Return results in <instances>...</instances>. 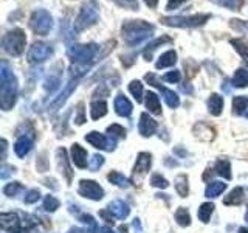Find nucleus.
Segmentation results:
<instances>
[{
  "instance_id": "obj_1",
  "label": "nucleus",
  "mask_w": 248,
  "mask_h": 233,
  "mask_svg": "<svg viewBox=\"0 0 248 233\" xmlns=\"http://www.w3.org/2000/svg\"><path fill=\"white\" fill-rule=\"evenodd\" d=\"M17 98V80L10 66L3 61L0 67V106L3 111H10Z\"/></svg>"
},
{
  "instance_id": "obj_2",
  "label": "nucleus",
  "mask_w": 248,
  "mask_h": 233,
  "mask_svg": "<svg viewBox=\"0 0 248 233\" xmlns=\"http://www.w3.org/2000/svg\"><path fill=\"white\" fill-rule=\"evenodd\" d=\"M154 27L144 20H126L121 27L123 39L127 45L134 47L146 41L152 34Z\"/></svg>"
},
{
  "instance_id": "obj_3",
  "label": "nucleus",
  "mask_w": 248,
  "mask_h": 233,
  "mask_svg": "<svg viewBox=\"0 0 248 233\" xmlns=\"http://www.w3.org/2000/svg\"><path fill=\"white\" fill-rule=\"evenodd\" d=\"M25 44H27V36L25 31L20 28H16L10 33H6L2 39V45L3 50L6 53H10L11 56H19L25 50Z\"/></svg>"
},
{
  "instance_id": "obj_4",
  "label": "nucleus",
  "mask_w": 248,
  "mask_h": 233,
  "mask_svg": "<svg viewBox=\"0 0 248 233\" xmlns=\"http://www.w3.org/2000/svg\"><path fill=\"white\" fill-rule=\"evenodd\" d=\"M209 14H194V16H172V17H163L161 22L168 27L177 28H196L203 25L209 20Z\"/></svg>"
},
{
  "instance_id": "obj_5",
  "label": "nucleus",
  "mask_w": 248,
  "mask_h": 233,
  "mask_svg": "<svg viewBox=\"0 0 248 233\" xmlns=\"http://www.w3.org/2000/svg\"><path fill=\"white\" fill-rule=\"evenodd\" d=\"M30 27L39 36H46L53 28V17L46 10H36L31 14Z\"/></svg>"
},
{
  "instance_id": "obj_6",
  "label": "nucleus",
  "mask_w": 248,
  "mask_h": 233,
  "mask_svg": "<svg viewBox=\"0 0 248 233\" xmlns=\"http://www.w3.org/2000/svg\"><path fill=\"white\" fill-rule=\"evenodd\" d=\"M99 17V11H98V6L90 2V3H85L79 14H78V17L75 20V31H82L85 28L92 27L93 23H95Z\"/></svg>"
},
{
  "instance_id": "obj_7",
  "label": "nucleus",
  "mask_w": 248,
  "mask_h": 233,
  "mask_svg": "<svg viewBox=\"0 0 248 233\" xmlns=\"http://www.w3.org/2000/svg\"><path fill=\"white\" fill-rule=\"evenodd\" d=\"M98 50L99 49L96 44H76L70 47L68 56L75 62H87L96 56Z\"/></svg>"
},
{
  "instance_id": "obj_8",
  "label": "nucleus",
  "mask_w": 248,
  "mask_h": 233,
  "mask_svg": "<svg viewBox=\"0 0 248 233\" xmlns=\"http://www.w3.org/2000/svg\"><path fill=\"white\" fill-rule=\"evenodd\" d=\"M51 54H53V47L50 44L34 42L30 47L27 59L30 64H41V62H45L46 59H50Z\"/></svg>"
},
{
  "instance_id": "obj_9",
  "label": "nucleus",
  "mask_w": 248,
  "mask_h": 233,
  "mask_svg": "<svg viewBox=\"0 0 248 233\" xmlns=\"http://www.w3.org/2000/svg\"><path fill=\"white\" fill-rule=\"evenodd\" d=\"M79 194L92 200H101L104 198V190L95 181H81L79 182Z\"/></svg>"
},
{
  "instance_id": "obj_10",
  "label": "nucleus",
  "mask_w": 248,
  "mask_h": 233,
  "mask_svg": "<svg viewBox=\"0 0 248 233\" xmlns=\"http://www.w3.org/2000/svg\"><path fill=\"white\" fill-rule=\"evenodd\" d=\"M85 140L92 145L98 148V150H107V151H113L115 150V145H116V140L110 137H106L104 134H99V132L93 131L90 134L85 135Z\"/></svg>"
},
{
  "instance_id": "obj_11",
  "label": "nucleus",
  "mask_w": 248,
  "mask_h": 233,
  "mask_svg": "<svg viewBox=\"0 0 248 233\" xmlns=\"http://www.w3.org/2000/svg\"><path fill=\"white\" fill-rule=\"evenodd\" d=\"M33 142H34V131L30 132V134L25 135H19L17 142L14 145V151L19 157H25V155L31 151L33 148Z\"/></svg>"
},
{
  "instance_id": "obj_12",
  "label": "nucleus",
  "mask_w": 248,
  "mask_h": 233,
  "mask_svg": "<svg viewBox=\"0 0 248 233\" xmlns=\"http://www.w3.org/2000/svg\"><path fill=\"white\" fill-rule=\"evenodd\" d=\"M0 225L2 229L10 233H19L20 232V221L16 213H2L0 215Z\"/></svg>"
},
{
  "instance_id": "obj_13",
  "label": "nucleus",
  "mask_w": 248,
  "mask_h": 233,
  "mask_svg": "<svg viewBox=\"0 0 248 233\" xmlns=\"http://www.w3.org/2000/svg\"><path fill=\"white\" fill-rule=\"evenodd\" d=\"M138 131L143 137H151L155 134V131H157V123H155V120L151 118L149 114L144 112V114H141V116H140Z\"/></svg>"
},
{
  "instance_id": "obj_14",
  "label": "nucleus",
  "mask_w": 248,
  "mask_h": 233,
  "mask_svg": "<svg viewBox=\"0 0 248 233\" xmlns=\"http://www.w3.org/2000/svg\"><path fill=\"white\" fill-rule=\"evenodd\" d=\"M151 165H152V155L149 152H140L138 157H137L134 173L135 174H144L151 169Z\"/></svg>"
},
{
  "instance_id": "obj_15",
  "label": "nucleus",
  "mask_w": 248,
  "mask_h": 233,
  "mask_svg": "<svg viewBox=\"0 0 248 233\" xmlns=\"http://www.w3.org/2000/svg\"><path fill=\"white\" fill-rule=\"evenodd\" d=\"M108 212H110L115 217H118V219H124V217H127L129 213H130V208L126 202L123 200H113L108 204Z\"/></svg>"
},
{
  "instance_id": "obj_16",
  "label": "nucleus",
  "mask_w": 248,
  "mask_h": 233,
  "mask_svg": "<svg viewBox=\"0 0 248 233\" xmlns=\"http://www.w3.org/2000/svg\"><path fill=\"white\" fill-rule=\"evenodd\" d=\"M72 160L78 168H85L87 166V151L81 145L75 143L72 146Z\"/></svg>"
},
{
  "instance_id": "obj_17",
  "label": "nucleus",
  "mask_w": 248,
  "mask_h": 233,
  "mask_svg": "<svg viewBox=\"0 0 248 233\" xmlns=\"http://www.w3.org/2000/svg\"><path fill=\"white\" fill-rule=\"evenodd\" d=\"M132 103L124 97V95H118L115 98V111L121 116H129L132 114Z\"/></svg>"
},
{
  "instance_id": "obj_18",
  "label": "nucleus",
  "mask_w": 248,
  "mask_h": 233,
  "mask_svg": "<svg viewBox=\"0 0 248 233\" xmlns=\"http://www.w3.org/2000/svg\"><path fill=\"white\" fill-rule=\"evenodd\" d=\"M223 109V98L219 97L217 93H213L211 97L208 100V111L211 115H220Z\"/></svg>"
},
{
  "instance_id": "obj_19",
  "label": "nucleus",
  "mask_w": 248,
  "mask_h": 233,
  "mask_svg": "<svg viewBox=\"0 0 248 233\" xmlns=\"http://www.w3.org/2000/svg\"><path fill=\"white\" fill-rule=\"evenodd\" d=\"M177 62V53L174 50H169L166 53H163L161 56L158 58L157 64H155V67L157 68H166V67H172L174 64Z\"/></svg>"
},
{
  "instance_id": "obj_20",
  "label": "nucleus",
  "mask_w": 248,
  "mask_h": 233,
  "mask_svg": "<svg viewBox=\"0 0 248 233\" xmlns=\"http://www.w3.org/2000/svg\"><path fill=\"white\" fill-rule=\"evenodd\" d=\"M76 83H78V80H72V81L67 84V87L64 89V92H62L61 95L56 100H54V103L51 104V109H58V107H61L62 104L65 103L67 98L70 97V93H72L76 89Z\"/></svg>"
},
{
  "instance_id": "obj_21",
  "label": "nucleus",
  "mask_w": 248,
  "mask_h": 233,
  "mask_svg": "<svg viewBox=\"0 0 248 233\" xmlns=\"http://www.w3.org/2000/svg\"><path fill=\"white\" fill-rule=\"evenodd\" d=\"M90 114L93 120H98L107 114V103L104 100H96L90 104Z\"/></svg>"
},
{
  "instance_id": "obj_22",
  "label": "nucleus",
  "mask_w": 248,
  "mask_h": 233,
  "mask_svg": "<svg viewBox=\"0 0 248 233\" xmlns=\"http://www.w3.org/2000/svg\"><path fill=\"white\" fill-rule=\"evenodd\" d=\"M146 107L149 109V112H152L154 115H160L161 114L160 100L154 92H147L146 93Z\"/></svg>"
},
{
  "instance_id": "obj_23",
  "label": "nucleus",
  "mask_w": 248,
  "mask_h": 233,
  "mask_svg": "<svg viewBox=\"0 0 248 233\" xmlns=\"http://www.w3.org/2000/svg\"><path fill=\"white\" fill-rule=\"evenodd\" d=\"M242 200H244V188L237 186V188L231 190L228 196L223 199V204L225 205H239Z\"/></svg>"
},
{
  "instance_id": "obj_24",
  "label": "nucleus",
  "mask_w": 248,
  "mask_h": 233,
  "mask_svg": "<svg viewBox=\"0 0 248 233\" xmlns=\"http://www.w3.org/2000/svg\"><path fill=\"white\" fill-rule=\"evenodd\" d=\"M225 190H227V183H223V182H211L206 186L205 196L206 198H219Z\"/></svg>"
},
{
  "instance_id": "obj_25",
  "label": "nucleus",
  "mask_w": 248,
  "mask_h": 233,
  "mask_svg": "<svg viewBox=\"0 0 248 233\" xmlns=\"http://www.w3.org/2000/svg\"><path fill=\"white\" fill-rule=\"evenodd\" d=\"M58 159H59V165L61 168H64V174L67 177V181H72V168L68 166V159H67V151L64 148H59L58 150Z\"/></svg>"
},
{
  "instance_id": "obj_26",
  "label": "nucleus",
  "mask_w": 248,
  "mask_h": 233,
  "mask_svg": "<svg viewBox=\"0 0 248 233\" xmlns=\"http://www.w3.org/2000/svg\"><path fill=\"white\" fill-rule=\"evenodd\" d=\"M160 90H161V95L165 97V101L169 107H172V109L178 107V104H180V98H178V95L174 90H169L166 87H160Z\"/></svg>"
},
{
  "instance_id": "obj_27",
  "label": "nucleus",
  "mask_w": 248,
  "mask_h": 233,
  "mask_svg": "<svg viewBox=\"0 0 248 233\" xmlns=\"http://www.w3.org/2000/svg\"><path fill=\"white\" fill-rule=\"evenodd\" d=\"M232 85H236V87H247L248 85V72L244 68H239L236 70L234 76H232Z\"/></svg>"
},
{
  "instance_id": "obj_28",
  "label": "nucleus",
  "mask_w": 248,
  "mask_h": 233,
  "mask_svg": "<svg viewBox=\"0 0 248 233\" xmlns=\"http://www.w3.org/2000/svg\"><path fill=\"white\" fill-rule=\"evenodd\" d=\"M214 169H216L217 174L225 177L227 181H230V179H231V166H230V162L228 160H219V162L216 163Z\"/></svg>"
},
{
  "instance_id": "obj_29",
  "label": "nucleus",
  "mask_w": 248,
  "mask_h": 233,
  "mask_svg": "<svg viewBox=\"0 0 248 233\" xmlns=\"http://www.w3.org/2000/svg\"><path fill=\"white\" fill-rule=\"evenodd\" d=\"M213 212H214V205L211 204V202H205V204L200 205L199 212H197L199 219L202 222H208L209 217H211V215H213Z\"/></svg>"
},
{
  "instance_id": "obj_30",
  "label": "nucleus",
  "mask_w": 248,
  "mask_h": 233,
  "mask_svg": "<svg viewBox=\"0 0 248 233\" xmlns=\"http://www.w3.org/2000/svg\"><path fill=\"white\" fill-rule=\"evenodd\" d=\"M247 106H248V97L240 95V97H234V98H232V112H234L236 115L244 114Z\"/></svg>"
},
{
  "instance_id": "obj_31",
  "label": "nucleus",
  "mask_w": 248,
  "mask_h": 233,
  "mask_svg": "<svg viewBox=\"0 0 248 233\" xmlns=\"http://www.w3.org/2000/svg\"><path fill=\"white\" fill-rule=\"evenodd\" d=\"M108 181H110L112 183H115V185L121 186V188H129V186H130V181H129V179L124 177L120 173H116V171H112V173L108 174Z\"/></svg>"
},
{
  "instance_id": "obj_32",
  "label": "nucleus",
  "mask_w": 248,
  "mask_h": 233,
  "mask_svg": "<svg viewBox=\"0 0 248 233\" xmlns=\"http://www.w3.org/2000/svg\"><path fill=\"white\" fill-rule=\"evenodd\" d=\"M175 221L178 222V225H182V227H188L191 224V216H189V212L186 208L180 207L175 212Z\"/></svg>"
},
{
  "instance_id": "obj_33",
  "label": "nucleus",
  "mask_w": 248,
  "mask_h": 233,
  "mask_svg": "<svg viewBox=\"0 0 248 233\" xmlns=\"http://www.w3.org/2000/svg\"><path fill=\"white\" fill-rule=\"evenodd\" d=\"M175 188H177V193L180 194L182 198L188 196V177H186V176H178L175 179Z\"/></svg>"
},
{
  "instance_id": "obj_34",
  "label": "nucleus",
  "mask_w": 248,
  "mask_h": 233,
  "mask_svg": "<svg viewBox=\"0 0 248 233\" xmlns=\"http://www.w3.org/2000/svg\"><path fill=\"white\" fill-rule=\"evenodd\" d=\"M129 90L130 93L134 95V98L137 100V103H141V100H143V84L140 83V81H132L129 84Z\"/></svg>"
},
{
  "instance_id": "obj_35",
  "label": "nucleus",
  "mask_w": 248,
  "mask_h": 233,
  "mask_svg": "<svg viewBox=\"0 0 248 233\" xmlns=\"http://www.w3.org/2000/svg\"><path fill=\"white\" fill-rule=\"evenodd\" d=\"M231 44L234 45V49L242 54L244 58L248 59V39H232Z\"/></svg>"
},
{
  "instance_id": "obj_36",
  "label": "nucleus",
  "mask_w": 248,
  "mask_h": 233,
  "mask_svg": "<svg viewBox=\"0 0 248 233\" xmlns=\"http://www.w3.org/2000/svg\"><path fill=\"white\" fill-rule=\"evenodd\" d=\"M23 190V186H22V183L20 182H11V183H8L5 188H3V193L6 194V196H16L19 191H22Z\"/></svg>"
},
{
  "instance_id": "obj_37",
  "label": "nucleus",
  "mask_w": 248,
  "mask_h": 233,
  "mask_svg": "<svg viewBox=\"0 0 248 233\" xmlns=\"http://www.w3.org/2000/svg\"><path fill=\"white\" fill-rule=\"evenodd\" d=\"M56 208H59V200L53 196H46L44 199V210L46 212H56Z\"/></svg>"
},
{
  "instance_id": "obj_38",
  "label": "nucleus",
  "mask_w": 248,
  "mask_h": 233,
  "mask_svg": "<svg viewBox=\"0 0 248 233\" xmlns=\"http://www.w3.org/2000/svg\"><path fill=\"white\" fill-rule=\"evenodd\" d=\"M169 41V37H165V39H157L155 42H152L151 45H147V49L144 50V58L147 59V61H151V58H152V51L157 49V47L160 45V44H163V42H168Z\"/></svg>"
},
{
  "instance_id": "obj_39",
  "label": "nucleus",
  "mask_w": 248,
  "mask_h": 233,
  "mask_svg": "<svg viewBox=\"0 0 248 233\" xmlns=\"http://www.w3.org/2000/svg\"><path fill=\"white\" fill-rule=\"evenodd\" d=\"M107 134L124 138V137H126V129H124L123 126H120V124H112V126L107 128Z\"/></svg>"
},
{
  "instance_id": "obj_40",
  "label": "nucleus",
  "mask_w": 248,
  "mask_h": 233,
  "mask_svg": "<svg viewBox=\"0 0 248 233\" xmlns=\"http://www.w3.org/2000/svg\"><path fill=\"white\" fill-rule=\"evenodd\" d=\"M151 183L154 185V186H157V188H168L169 186V182L166 181L165 177H161L160 174H154L152 177H151Z\"/></svg>"
},
{
  "instance_id": "obj_41",
  "label": "nucleus",
  "mask_w": 248,
  "mask_h": 233,
  "mask_svg": "<svg viewBox=\"0 0 248 233\" xmlns=\"http://www.w3.org/2000/svg\"><path fill=\"white\" fill-rule=\"evenodd\" d=\"M79 219H81V222H84L85 225H87L92 233H98V225H96L95 219H93L90 215H82Z\"/></svg>"
},
{
  "instance_id": "obj_42",
  "label": "nucleus",
  "mask_w": 248,
  "mask_h": 233,
  "mask_svg": "<svg viewBox=\"0 0 248 233\" xmlns=\"http://www.w3.org/2000/svg\"><path fill=\"white\" fill-rule=\"evenodd\" d=\"M116 5H120L123 8H126V10H130V11H135L138 10V2L137 0H113Z\"/></svg>"
},
{
  "instance_id": "obj_43",
  "label": "nucleus",
  "mask_w": 248,
  "mask_h": 233,
  "mask_svg": "<svg viewBox=\"0 0 248 233\" xmlns=\"http://www.w3.org/2000/svg\"><path fill=\"white\" fill-rule=\"evenodd\" d=\"M103 165H104V157H103V155H99V154H95V155H93L92 160H90V163H89V166H90L92 171L99 169Z\"/></svg>"
},
{
  "instance_id": "obj_44",
  "label": "nucleus",
  "mask_w": 248,
  "mask_h": 233,
  "mask_svg": "<svg viewBox=\"0 0 248 233\" xmlns=\"http://www.w3.org/2000/svg\"><path fill=\"white\" fill-rule=\"evenodd\" d=\"M39 198H41V193H39V190H30L27 191L25 194V204H34V202L39 200Z\"/></svg>"
},
{
  "instance_id": "obj_45",
  "label": "nucleus",
  "mask_w": 248,
  "mask_h": 233,
  "mask_svg": "<svg viewBox=\"0 0 248 233\" xmlns=\"http://www.w3.org/2000/svg\"><path fill=\"white\" fill-rule=\"evenodd\" d=\"M180 78H182L180 72H178V70H172V72H169V73H166L165 76H163V80L174 84V83H178V81H180Z\"/></svg>"
},
{
  "instance_id": "obj_46",
  "label": "nucleus",
  "mask_w": 248,
  "mask_h": 233,
  "mask_svg": "<svg viewBox=\"0 0 248 233\" xmlns=\"http://www.w3.org/2000/svg\"><path fill=\"white\" fill-rule=\"evenodd\" d=\"M217 2L227 8H231V10H237L242 5V0H217Z\"/></svg>"
},
{
  "instance_id": "obj_47",
  "label": "nucleus",
  "mask_w": 248,
  "mask_h": 233,
  "mask_svg": "<svg viewBox=\"0 0 248 233\" xmlns=\"http://www.w3.org/2000/svg\"><path fill=\"white\" fill-rule=\"evenodd\" d=\"M186 0H169L168 5H166V10L168 11H172V10H177L178 6H180L182 3H185Z\"/></svg>"
},
{
  "instance_id": "obj_48",
  "label": "nucleus",
  "mask_w": 248,
  "mask_h": 233,
  "mask_svg": "<svg viewBox=\"0 0 248 233\" xmlns=\"http://www.w3.org/2000/svg\"><path fill=\"white\" fill-rule=\"evenodd\" d=\"M75 121H76L78 124H82V123L85 121V118H84V109H82V104L78 106V118H75Z\"/></svg>"
},
{
  "instance_id": "obj_49",
  "label": "nucleus",
  "mask_w": 248,
  "mask_h": 233,
  "mask_svg": "<svg viewBox=\"0 0 248 233\" xmlns=\"http://www.w3.org/2000/svg\"><path fill=\"white\" fill-rule=\"evenodd\" d=\"M11 173H14V168H13V166H6V165H3L2 173H0V177H2V179H6Z\"/></svg>"
},
{
  "instance_id": "obj_50",
  "label": "nucleus",
  "mask_w": 248,
  "mask_h": 233,
  "mask_svg": "<svg viewBox=\"0 0 248 233\" xmlns=\"http://www.w3.org/2000/svg\"><path fill=\"white\" fill-rule=\"evenodd\" d=\"M99 215H101V217H104V219H106L107 222H112V224H113V219H112V216H110L112 213H110V215H108L107 212H101Z\"/></svg>"
},
{
  "instance_id": "obj_51",
  "label": "nucleus",
  "mask_w": 248,
  "mask_h": 233,
  "mask_svg": "<svg viewBox=\"0 0 248 233\" xmlns=\"http://www.w3.org/2000/svg\"><path fill=\"white\" fill-rule=\"evenodd\" d=\"M6 159V140H2V160Z\"/></svg>"
},
{
  "instance_id": "obj_52",
  "label": "nucleus",
  "mask_w": 248,
  "mask_h": 233,
  "mask_svg": "<svg viewBox=\"0 0 248 233\" xmlns=\"http://www.w3.org/2000/svg\"><path fill=\"white\" fill-rule=\"evenodd\" d=\"M144 3L149 6V8H155L158 3V0H144Z\"/></svg>"
},
{
  "instance_id": "obj_53",
  "label": "nucleus",
  "mask_w": 248,
  "mask_h": 233,
  "mask_svg": "<svg viewBox=\"0 0 248 233\" xmlns=\"http://www.w3.org/2000/svg\"><path fill=\"white\" fill-rule=\"evenodd\" d=\"M68 233H87V230H84V229H79V227H73V229H70Z\"/></svg>"
},
{
  "instance_id": "obj_54",
  "label": "nucleus",
  "mask_w": 248,
  "mask_h": 233,
  "mask_svg": "<svg viewBox=\"0 0 248 233\" xmlns=\"http://www.w3.org/2000/svg\"><path fill=\"white\" fill-rule=\"evenodd\" d=\"M101 232H103V233H115L110 227H103V229H101Z\"/></svg>"
},
{
  "instance_id": "obj_55",
  "label": "nucleus",
  "mask_w": 248,
  "mask_h": 233,
  "mask_svg": "<svg viewBox=\"0 0 248 233\" xmlns=\"http://www.w3.org/2000/svg\"><path fill=\"white\" fill-rule=\"evenodd\" d=\"M120 233H127V227H126V225H121V227H120Z\"/></svg>"
},
{
  "instance_id": "obj_56",
  "label": "nucleus",
  "mask_w": 248,
  "mask_h": 233,
  "mask_svg": "<svg viewBox=\"0 0 248 233\" xmlns=\"http://www.w3.org/2000/svg\"><path fill=\"white\" fill-rule=\"evenodd\" d=\"M134 227H135V229H140V227H141V225H140V221H138V219L134 221Z\"/></svg>"
},
{
  "instance_id": "obj_57",
  "label": "nucleus",
  "mask_w": 248,
  "mask_h": 233,
  "mask_svg": "<svg viewBox=\"0 0 248 233\" xmlns=\"http://www.w3.org/2000/svg\"><path fill=\"white\" fill-rule=\"evenodd\" d=\"M239 233H248V229L247 227H240L239 229Z\"/></svg>"
},
{
  "instance_id": "obj_58",
  "label": "nucleus",
  "mask_w": 248,
  "mask_h": 233,
  "mask_svg": "<svg viewBox=\"0 0 248 233\" xmlns=\"http://www.w3.org/2000/svg\"><path fill=\"white\" fill-rule=\"evenodd\" d=\"M245 116H247V118H248V109H247V112H245Z\"/></svg>"
}]
</instances>
